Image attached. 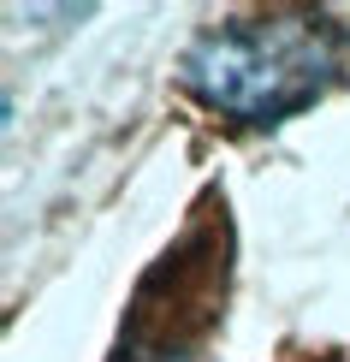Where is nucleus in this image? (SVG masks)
<instances>
[{
  "label": "nucleus",
  "mask_w": 350,
  "mask_h": 362,
  "mask_svg": "<svg viewBox=\"0 0 350 362\" xmlns=\"http://www.w3.org/2000/svg\"><path fill=\"white\" fill-rule=\"evenodd\" d=\"M344 59L350 36L327 12H267L202 30L178 78L214 113H232L243 125H279L344 78Z\"/></svg>",
  "instance_id": "1"
},
{
  "label": "nucleus",
  "mask_w": 350,
  "mask_h": 362,
  "mask_svg": "<svg viewBox=\"0 0 350 362\" xmlns=\"http://www.w3.org/2000/svg\"><path fill=\"white\" fill-rule=\"evenodd\" d=\"M220 279L226 262H214V250L202 262H185V250H173L136 291L113 362H208L202 351L220 321Z\"/></svg>",
  "instance_id": "2"
}]
</instances>
